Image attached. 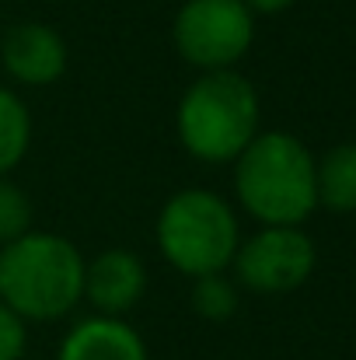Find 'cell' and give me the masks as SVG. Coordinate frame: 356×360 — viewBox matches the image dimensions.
Instances as JSON below:
<instances>
[{
    "label": "cell",
    "mask_w": 356,
    "mask_h": 360,
    "mask_svg": "<svg viewBox=\"0 0 356 360\" xmlns=\"http://www.w3.org/2000/svg\"><path fill=\"white\" fill-rule=\"evenodd\" d=\"M28 231H32V203L25 189H18L14 182L0 175V245L21 238Z\"/></svg>",
    "instance_id": "obj_13"
},
{
    "label": "cell",
    "mask_w": 356,
    "mask_h": 360,
    "mask_svg": "<svg viewBox=\"0 0 356 360\" xmlns=\"http://www.w3.org/2000/svg\"><path fill=\"white\" fill-rule=\"evenodd\" d=\"M318 203L336 214L356 210V143H339L318 161Z\"/></svg>",
    "instance_id": "obj_10"
},
{
    "label": "cell",
    "mask_w": 356,
    "mask_h": 360,
    "mask_svg": "<svg viewBox=\"0 0 356 360\" xmlns=\"http://www.w3.org/2000/svg\"><path fill=\"white\" fill-rule=\"evenodd\" d=\"M192 308H196L206 322H228L237 311V287L224 273L199 276L196 287H192Z\"/></svg>",
    "instance_id": "obj_12"
},
{
    "label": "cell",
    "mask_w": 356,
    "mask_h": 360,
    "mask_svg": "<svg viewBox=\"0 0 356 360\" xmlns=\"http://www.w3.org/2000/svg\"><path fill=\"white\" fill-rule=\"evenodd\" d=\"M241 245L231 203L210 189H182L157 214V248L185 276L224 273Z\"/></svg>",
    "instance_id": "obj_4"
},
{
    "label": "cell",
    "mask_w": 356,
    "mask_h": 360,
    "mask_svg": "<svg viewBox=\"0 0 356 360\" xmlns=\"http://www.w3.org/2000/svg\"><path fill=\"white\" fill-rule=\"evenodd\" d=\"M84 297V259L74 241L28 231L0 248V301L21 322H53Z\"/></svg>",
    "instance_id": "obj_2"
},
{
    "label": "cell",
    "mask_w": 356,
    "mask_h": 360,
    "mask_svg": "<svg viewBox=\"0 0 356 360\" xmlns=\"http://www.w3.org/2000/svg\"><path fill=\"white\" fill-rule=\"evenodd\" d=\"M28 347V333L25 322L0 301V360H21Z\"/></svg>",
    "instance_id": "obj_14"
},
{
    "label": "cell",
    "mask_w": 356,
    "mask_h": 360,
    "mask_svg": "<svg viewBox=\"0 0 356 360\" xmlns=\"http://www.w3.org/2000/svg\"><path fill=\"white\" fill-rule=\"evenodd\" d=\"M235 193L262 228H297L318 207V161L294 133H258L237 154Z\"/></svg>",
    "instance_id": "obj_1"
},
{
    "label": "cell",
    "mask_w": 356,
    "mask_h": 360,
    "mask_svg": "<svg viewBox=\"0 0 356 360\" xmlns=\"http://www.w3.org/2000/svg\"><path fill=\"white\" fill-rule=\"evenodd\" d=\"M251 14H279V11H286V7H294L297 0H241Z\"/></svg>",
    "instance_id": "obj_15"
},
{
    "label": "cell",
    "mask_w": 356,
    "mask_h": 360,
    "mask_svg": "<svg viewBox=\"0 0 356 360\" xmlns=\"http://www.w3.org/2000/svg\"><path fill=\"white\" fill-rule=\"evenodd\" d=\"M147 290V269L129 248H105L84 262V297L98 315L122 319Z\"/></svg>",
    "instance_id": "obj_8"
},
{
    "label": "cell",
    "mask_w": 356,
    "mask_h": 360,
    "mask_svg": "<svg viewBox=\"0 0 356 360\" xmlns=\"http://www.w3.org/2000/svg\"><path fill=\"white\" fill-rule=\"evenodd\" d=\"M32 143V116L25 109V102L11 91L0 88V175H7Z\"/></svg>",
    "instance_id": "obj_11"
},
{
    "label": "cell",
    "mask_w": 356,
    "mask_h": 360,
    "mask_svg": "<svg viewBox=\"0 0 356 360\" xmlns=\"http://www.w3.org/2000/svg\"><path fill=\"white\" fill-rule=\"evenodd\" d=\"M0 60L4 70L28 88H46L56 84L67 74V42L53 25L42 21H25L14 25L4 42H0Z\"/></svg>",
    "instance_id": "obj_7"
},
{
    "label": "cell",
    "mask_w": 356,
    "mask_h": 360,
    "mask_svg": "<svg viewBox=\"0 0 356 360\" xmlns=\"http://www.w3.org/2000/svg\"><path fill=\"white\" fill-rule=\"evenodd\" d=\"M175 49L185 63L210 70H235L255 39V14L241 0H185L171 25Z\"/></svg>",
    "instance_id": "obj_5"
},
{
    "label": "cell",
    "mask_w": 356,
    "mask_h": 360,
    "mask_svg": "<svg viewBox=\"0 0 356 360\" xmlns=\"http://www.w3.org/2000/svg\"><path fill=\"white\" fill-rule=\"evenodd\" d=\"M175 126L192 158L206 165L237 161L258 136V95L237 70H210L182 95Z\"/></svg>",
    "instance_id": "obj_3"
},
{
    "label": "cell",
    "mask_w": 356,
    "mask_h": 360,
    "mask_svg": "<svg viewBox=\"0 0 356 360\" xmlns=\"http://www.w3.org/2000/svg\"><path fill=\"white\" fill-rule=\"evenodd\" d=\"M56 360H150V357H147L143 336L129 322L109 319V315H91V319L77 322L63 336Z\"/></svg>",
    "instance_id": "obj_9"
},
{
    "label": "cell",
    "mask_w": 356,
    "mask_h": 360,
    "mask_svg": "<svg viewBox=\"0 0 356 360\" xmlns=\"http://www.w3.org/2000/svg\"><path fill=\"white\" fill-rule=\"evenodd\" d=\"M315 241L301 228H262L235 252L237 283L255 294H286L297 290L315 269Z\"/></svg>",
    "instance_id": "obj_6"
}]
</instances>
